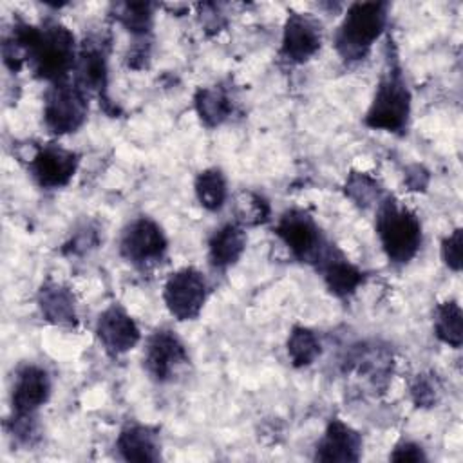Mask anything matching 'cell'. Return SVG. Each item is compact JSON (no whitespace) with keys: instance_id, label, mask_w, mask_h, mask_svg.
<instances>
[{"instance_id":"obj_8","label":"cell","mask_w":463,"mask_h":463,"mask_svg":"<svg viewBox=\"0 0 463 463\" xmlns=\"http://www.w3.org/2000/svg\"><path fill=\"white\" fill-rule=\"evenodd\" d=\"M168 248L163 228L150 217L134 219L121 233L119 253L137 268H148L165 257Z\"/></svg>"},{"instance_id":"obj_7","label":"cell","mask_w":463,"mask_h":463,"mask_svg":"<svg viewBox=\"0 0 463 463\" xmlns=\"http://www.w3.org/2000/svg\"><path fill=\"white\" fill-rule=\"evenodd\" d=\"M208 297V282L204 275L188 266L168 275L163 288L166 309L177 320H194L204 307Z\"/></svg>"},{"instance_id":"obj_24","label":"cell","mask_w":463,"mask_h":463,"mask_svg":"<svg viewBox=\"0 0 463 463\" xmlns=\"http://www.w3.org/2000/svg\"><path fill=\"white\" fill-rule=\"evenodd\" d=\"M288 356L295 367H307L320 356V340L318 336L304 327L295 326L288 336Z\"/></svg>"},{"instance_id":"obj_30","label":"cell","mask_w":463,"mask_h":463,"mask_svg":"<svg viewBox=\"0 0 463 463\" xmlns=\"http://www.w3.org/2000/svg\"><path fill=\"white\" fill-rule=\"evenodd\" d=\"M148 58H150V45H148V42L145 38H141L139 42H136L132 45V49H130V52L127 56V63L132 69H143L146 65Z\"/></svg>"},{"instance_id":"obj_25","label":"cell","mask_w":463,"mask_h":463,"mask_svg":"<svg viewBox=\"0 0 463 463\" xmlns=\"http://www.w3.org/2000/svg\"><path fill=\"white\" fill-rule=\"evenodd\" d=\"M269 217L268 201L255 192H241L235 199V222L241 226H259Z\"/></svg>"},{"instance_id":"obj_27","label":"cell","mask_w":463,"mask_h":463,"mask_svg":"<svg viewBox=\"0 0 463 463\" xmlns=\"http://www.w3.org/2000/svg\"><path fill=\"white\" fill-rule=\"evenodd\" d=\"M411 396L418 407L436 405L439 398V385L436 378L430 374H418V378L411 385Z\"/></svg>"},{"instance_id":"obj_2","label":"cell","mask_w":463,"mask_h":463,"mask_svg":"<svg viewBox=\"0 0 463 463\" xmlns=\"http://www.w3.org/2000/svg\"><path fill=\"white\" fill-rule=\"evenodd\" d=\"M411 116V92L396 56H387L364 123L374 130L403 134Z\"/></svg>"},{"instance_id":"obj_23","label":"cell","mask_w":463,"mask_h":463,"mask_svg":"<svg viewBox=\"0 0 463 463\" xmlns=\"http://www.w3.org/2000/svg\"><path fill=\"white\" fill-rule=\"evenodd\" d=\"M114 18L134 36L145 38L154 25V5L148 2L114 4Z\"/></svg>"},{"instance_id":"obj_26","label":"cell","mask_w":463,"mask_h":463,"mask_svg":"<svg viewBox=\"0 0 463 463\" xmlns=\"http://www.w3.org/2000/svg\"><path fill=\"white\" fill-rule=\"evenodd\" d=\"M345 195L362 208H369L380 199V184L365 172H351L345 181Z\"/></svg>"},{"instance_id":"obj_21","label":"cell","mask_w":463,"mask_h":463,"mask_svg":"<svg viewBox=\"0 0 463 463\" xmlns=\"http://www.w3.org/2000/svg\"><path fill=\"white\" fill-rule=\"evenodd\" d=\"M195 197L199 204L210 212H217L228 199L226 177L219 168H206L197 174L194 183Z\"/></svg>"},{"instance_id":"obj_22","label":"cell","mask_w":463,"mask_h":463,"mask_svg":"<svg viewBox=\"0 0 463 463\" xmlns=\"http://www.w3.org/2000/svg\"><path fill=\"white\" fill-rule=\"evenodd\" d=\"M463 313L456 300H447L436 306L434 309V333L436 336L450 345V347H461L463 342Z\"/></svg>"},{"instance_id":"obj_9","label":"cell","mask_w":463,"mask_h":463,"mask_svg":"<svg viewBox=\"0 0 463 463\" xmlns=\"http://www.w3.org/2000/svg\"><path fill=\"white\" fill-rule=\"evenodd\" d=\"M186 364V347L174 331L157 329L148 336L143 353V367L154 382H172Z\"/></svg>"},{"instance_id":"obj_19","label":"cell","mask_w":463,"mask_h":463,"mask_svg":"<svg viewBox=\"0 0 463 463\" xmlns=\"http://www.w3.org/2000/svg\"><path fill=\"white\" fill-rule=\"evenodd\" d=\"M246 250V232L239 222H226L208 239V260L215 269L233 266Z\"/></svg>"},{"instance_id":"obj_13","label":"cell","mask_w":463,"mask_h":463,"mask_svg":"<svg viewBox=\"0 0 463 463\" xmlns=\"http://www.w3.org/2000/svg\"><path fill=\"white\" fill-rule=\"evenodd\" d=\"M51 396V378L40 365L27 364L16 371L11 391L13 416H34Z\"/></svg>"},{"instance_id":"obj_6","label":"cell","mask_w":463,"mask_h":463,"mask_svg":"<svg viewBox=\"0 0 463 463\" xmlns=\"http://www.w3.org/2000/svg\"><path fill=\"white\" fill-rule=\"evenodd\" d=\"M277 237L288 246V250L302 262L318 264L331 248L317 224V221L306 210H288L280 215L275 226Z\"/></svg>"},{"instance_id":"obj_14","label":"cell","mask_w":463,"mask_h":463,"mask_svg":"<svg viewBox=\"0 0 463 463\" xmlns=\"http://www.w3.org/2000/svg\"><path fill=\"white\" fill-rule=\"evenodd\" d=\"M76 83L87 92L92 90L99 96L101 101L109 103L107 98V81H109V67H107V42L103 36H92L85 40L78 51L76 65H74Z\"/></svg>"},{"instance_id":"obj_4","label":"cell","mask_w":463,"mask_h":463,"mask_svg":"<svg viewBox=\"0 0 463 463\" xmlns=\"http://www.w3.org/2000/svg\"><path fill=\"white\" fill-rule=\"evenodd\" d=\"M376 233L387 259L407 264L421 246V222L414 212L398 204L392 197L378 203Z\"/></svg>"},{"instance_id":"obj_3","label":"cell","mask_w":463,"mask_h":463,"mask_svg":"<svg viewBox=\"0 0 463 463\" xmlns=\"http://www.w3.org/2000/svg\"><path fill=\"white\" fill-rule=\"evenodd\" d=\"M389 18L387 2H354L347 7L335 34V47L342 60H364L373 43L385 31Z\"/></svg>"},{"instance_id":"obj_16","label":"cell","mask_w":463,"mask_h":463,"mask_svg":"<svg viewBox=\"0 0 463 463\" xmlns=\"http://www.w3.org/2000/svg\"><path fill=\"white\" fill-rule=\"evenodd\" d=\"M116 449L125 461H157L161 458L159 430L143 423H128L121 429Z\"/></svg>"},{"instance_id":"obj_11","label":"cell","mask_w":463,"mask_h":463,"mask_svg":"<svg viewBox=\"0 0 463 463\" xmlns=\"http://www.w3.org/2000/svg\"><path fill=\"white\" fill-rule=\"evenodd\" d=\"M320 45V24L307 13H289L282 31L280 56L291 63H304L318 52Z\"/></svg>"},{"instance_id":"obj_29","label":"cell","mask_w":463,"mask_h":463,"mask_svg":"<svg viewBox=\"0 0 463 463\" xmlns=\"http://www.w3.org/2000/svg\"><path fill=\"white\" fill-rule=\"evenodd\" d=\"M392 461H425L423 449L414 441H402L389 456Z\"/></svg>"},{"instance_id":"obj_15","label":"cell","mask_w":463,"mask_h":463,"mask_svg":"<svg viewBox=\"0 0 463 463\" xmlns=\"http://www.w3.org/2000/svg\"><path fill=\"white\" fill-rule=\"evenodd\" d=\"M362 456V436L345 421L333 418L315 449L317 461H358Z\"/></svg>"},{"instance_id":"obj_5","label":"cell","mask_w":463,"mask_h":463,"mask_svg":"<svg viewBox=\"0 0 463 463\" xmlns=\"http://www.w3.org/2000/svg\"><path fill=\"white\" fill-rule=\"evenodd\" d=\"M87 92L76 81H58L43 99V123L56 136L76 132L87 119Z\"/></svg>"},{"instance_id":"obj_18","label":"cell","mask_w":463,"mask_h":463,"mask_svg":"<svg viewBox=\"0 0 463 463\" xmlns=\"http://www.w3.org/2000/svg\"><path fill=\"white\" fill-rule=\"evenodd\" d=\"M38 307L42 317L54 326L76 327L78 324L74 295L60 282L47 280L42 284L38 291Z\"/></svg>"},{"instance_id":"obj_12","label":"cell","mask_w":463,"mask_h":463,"mask_svg":"<svg viewBox=\"0 0 463 463\" xmlns=\"http://www.w3.org/2000/svg\"><path fill=\"white\" fill-rule=\"evenodd\" d=\"M96 336L110 356H119L136 347L141 333L125 307H121L119 304H110L98 317Z\"/></svg>"},{"instance_id":"obj_17","label":"cell","mask_w":463,"mask_h":463,"mask_svg":"<svg viewBox=\"0 0 463 463\" xmlns=\"http://www.w3.org/2000/svg\"><path fill=\"white\" fill-rule=\"evenodd\" d=\"M318 268L327 289L340 298L353 295L365 280V273L349 262L342 253L335 251V248L327 250L324 259L318 262Z\"/></svg>"},{"instance_id":"obj_10","label":"cell","mask_w":463,"mask_h":463,"mask_svg":"<svg viewBox=\"0 0 463 463\" xmlns=\"http://www.w3.org/2000/svg\"><path fill=\"white\" fill-rule=\"evenodd\" d=\"M80 165V156L61 145H40L29 157L27 170L34 183L45 190L63 188L71 183Z\"/></svg>"},{"instance_id":"obj_28","label":"cell","mask_w":463,"mask_h":463,"mask_svg":"<svg viewBox=\"0 0 463 463\" xmlns=\"http://www.w3.org/2000/svg\"><path fill=\"white\" fill-rule=\"evenodd\" d=\"M441 259L452 269H461V228H456L441 242Z\"/></svg>"},{"instance_id":"obj_1","label":"cell","mask_w":463,"mask_h":463,"mask_svg":"<svg viewBox=\"0 0 463 463\" xmlns=\"http://www.w3.org/2000/svg\"><path fill=\"white\" fill-rule=\"evenodd\" d=\"M11 36L25 51L27 65L36 78L58 83L74 72L78 58L74 34L60 22H45L40 27L20 22L14 24Z\"/></svg>"},{"instance_id":"obj_20","label":"cell","mask_w":463,"mask_h":463,"mask_svg":"<svg viewBox=\"0 0 463 463\" xmlns=\"http://www.w3.org/2000/svg\"><path fill=\"white\" fill-rule=\"evenodd\" d=\"M199 119L208 128L222 125L233 114V99L224 87H201L194 96Z\"/></svg>"}]
</instances>
